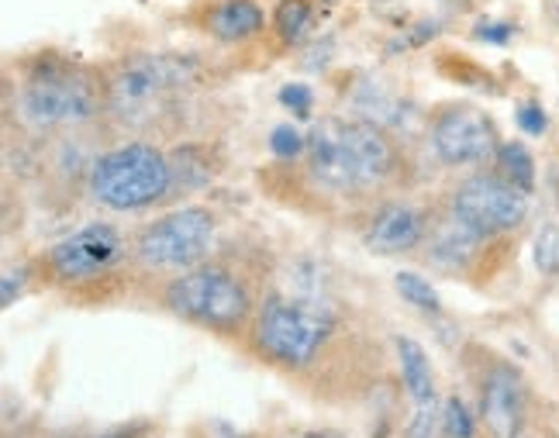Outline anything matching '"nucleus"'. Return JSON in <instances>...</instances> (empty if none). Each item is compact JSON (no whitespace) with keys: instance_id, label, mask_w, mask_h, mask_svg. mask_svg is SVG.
I'll use <instances>...</instances> for the list:
<instances>
[{"instance_id":"20e7f679","label":"nucleus","mask_w":559,"mask_h":438,"mask_svg":"<svg viewBox=\"0 0 559 438\" xmlns=\"http://www.w3.org/2000/svg\"><path fill=\"white\" fill-rule=\"evenodd\" d=\"M104 118L132 135H163L174 128L183 94L201 80V62L177 52H128L100 66Z\"/></svg>"},{"instance_id":"f257e3e1","label":"nucleus","mask_w":559,"mask_h":438,"mask_svg":"<svg viewBox=\"0 0 559 438\" xmlns=\"http://www.w3.org/2000/svg\"><path fill=\"white\" fill-rule=\"evenodd\" d=\"M300 169L332 201H370L404 184L407 159L391 128L370 118L332 115L311 125Z\"/></svg>"},{"instance_id":"c85d7f7f","label":"nucleus","mask_w":559,"mask_h":438,"mask_svg":"<svg viewBox=\"0 0 559 438\" xmlns=\"http://www.w3.org/2000/svg\"><path fill=\"white\" fill-rule=\"evenodd\" d=\"M314 4H335V0H314Z\"/></svg>"},{"instance_id":"f03ea898","label":"nucleus","mask_w":559,"mask_h":438,"mask_svg":"<svg viewBox=\"0 0 559 438\" xmlns=\"http://www.w3.org/2000/svg\"><path fill=\"white\" fill-rule=\"evenodd\" d=\"M349 318L332 297L276 291L260 300L246 348L270 369H280L294 380H308L311 374H321V366L335 374L332 359L342 353V345H349Z\"/></svg>"},{"instance_id":"6ab92c4d","label":"nucleus","mask_w":559,"mask_h":438,"mask_svg":"<svg viewBox=\"0 0 559 438\" xmlns=\"http://www.w3.org/2000/svg\"><path fill=\"white\" fill-rule=\"evenodd\" d=\"M394 287L397 294L412 304V308H418L421 315H442V297L439 291L432 287V280H425L421 273H412V270H401L394 276Z\"/></svg>"},{"instance_id":"a878e982","label":"nucleus","mask_w":559,"mask_h":438,"mask_svg":"<svg viewBox=\"0 0 559 438\" xmlns=\"http://www.w3.org/2000/svg\"><path fill=\"white\" fill-rule=\"evenodd\" d=\"M280 104L287 107V111H294L297 118H311V111H314V91L311 86H305V83H287L284 91H280Z\"/></svg>"},{"instance_id":"c756f323","label":"nucleus","mask_w":559,"mask_h":438,"mask_svg":"<svg viewBox=\"0 0 559 438\" xmlns=\"http://www.w3.org/2000/svg\"><path fill=\"white\" fill-rule=\"evenodd\" d=\"M522 438H525V435H522Z\"/></svg>"},{"instance_id":"f8f14e48","label":"nucleus","mask_w":559,"mask_h":438,"mask_svg":"<svg viewBox=\"0 0 559 438\" xmlns=\"http://www.w3.org/2000/svg\"><path fill=\"white\" fill-rule=\"evenodd\" d=\"M432 214L436 208H421L415 201H404V197H383L362 225V246L383 259L418 256L428 228H432Z\"/></svg>"},{"instance_id":"2eb2a0df","label":"nucleus","mask_w":559,"mask_h":438,"mask_svg":"<svg viewBox=\"0 0 559 438\" xmlns=\"http://www.w3.org/2000/svg\"><path fill=\"white\" fill-rule=\"evenodd\" d=\"M394 353H397V366H401V380L407 398L415 404H432L439 401L436 390V369L432 359H428L425 345L412 335H394Z\"/></svg>"},{"instance_id":"a211bd4d","label":"nucleus","mask_w":559,"mask_h":438,"mask_svg":"<svg viewBox=\"0 0 559 438\" xmlns=\"http://www.w3.org/2000/svg\"><path fill=\"white\" fill-rule=\"evenodd\" d=\"M493 169L525 193H535V184H539V166H535V156L519 139H508L498 145V152H493Z\"/></svg>"},{"instance_id":"aec40b11","label":"nucleus","mask_w":559,"mask_h":438,"mask_svg":"<svg viewBox=\"0 0 559 438\" xmlns=\"http://www.w3.org/2000/svg\"><path fill=\"white\" fill-rule=\"evenodd\" d=\"M532 259H535V270L546 280H559V225L556 222H543L539 232H535Z\"/></svg>"},{"instance_id":"4be33fe9","label":"nucleus","mask_w":559,"mask_h":438,"mask_svg":"<svg viewBox=\"0 0 559 438\" xmlns=\"http://www.w3.org/2000/svg\"><path fill=\"white\" fill-rule=\"evenodd\" d=\"M270 149H273V156L276 159H300L305 156V149H308V135H300V131L294 125H276L270 131Z\"/></svg>"},{"instance_id":"cd10ccee","label":"nucleus","mask_w":559,"mask_h":438,"mask_svg":"<svg viewBox=\"0 0 559 438\" xmlns=\"http://www.w3.org/2000/svg\"><path fill=\"white\" fill-rule=\"evenodd\" d=\"M97 438H156V431L148 425H128V428H115V431L97 435Z\"/></svg>"},{"instance_id":"9d476101","label":"nucleus","mask_w":559,"mask_h":438,"mask_svg":"<svg viewBox=\"0 0 559 438\" xmlns=\"http://www.w3.org/2000/svg\"><path fill=\"white\" fill-rule=\"evenodd\" d=\"M501 142L498 121L473 104H442L428 121V149L449 169L493 163Z\"/></svg>"},{"instance_id":"f3484780","label":"nucleus","mask_w":559,"mask_h":438,"mask_svg":"<svg viewBox=\"0 0 559 438\" xmlns=\"http://www.w3.org/2000/svg\"><path fill=\"white\" fill-rule=\"evenodd\" d=\"M169 166H174V197L198 193L214 180V159L201 142H180L169 149Z\"/></svg>"},{"instance_id":"9b49d317","label":"nucleus","mask_w":559,"mask_h":438,"mask_svg":"<svg viewBox=\"0 0 559 438\" xmlns=\"http://www.w3.org/2000/svg\"><path fill=\"white\" fill-rule=\"evenodd\" d=\"M493 246H501V242H493V238H484L473 228H466L460 217L442 204L432 214V228H428V238L418 256L425 267H432L442 276L473 280L484 273Z\"/></svg>"},{"instance_id":"0eeeda50","label":"nucleus","mask_w":559,"mask_h":438,"mask_svg":"<svg viewBox=\"0 0 559 438\" xmlns=\"http://www.w3.org/2000/svg\"><path fill=\"white\" fill-rule=\"evenodd\" d=\"M32 267L35 280L46 283V287L87 294L118 276L121 267H135L132 238H124L121 228L111 222H91L70 232L67 238H59L49 249H41L32 259Z\"/></svg>"},{"instance_id":"7ed1b4c3","label":"nucleus","mask_w":559,"mask_h":438,"mask_svg":"<svg viewBox=\"0 0 559 438\" xmlns=\"http://www.w3.org/2000/svg\"><path fill=\"white\" fill-rule=\"evenodd\" d=\"M17 83L11 100L17 121L35 135H70L87 131L104 118V73L100 66L80 62L59 49H38L17 59Z\"/></svg>"},{"instance_id":"412c9836","label":"nucleus","mask_w":559,"mask_h":438,"mask_svg":"<svg viewBox=\"0 0 559 438\" xmlns=\"http://www.w3.org/2000/svg\"><path fill=\"white\" fill-rule=\"evenodd\" d=\"M442 428L449 438H477V418L460 398H445L442 404Z\"/></svg>"},{"instance_id":"393cba45","label":"nucleus","mask_w":559,"mask_h":438,"mask_svg":"<svg viewBox=\"0 0 559 438\" xmlns=\"http://www.w3.org/2000/svg\"><path fill=\"white\" fill-rule=\"evenodd\" d=\"M35 280V267L32 262H21V267H8L4 280H0V304L11 308V304L28 291V283Z\"/></svg>"},{"instance_id":"4468645a","label":"nucleus","mask_w":559,"mask_h":438,"mask_svg":"<svg viewBox=\"0 0 559 438\" xmlns=\"http://www.w3.org/2000/svg\"><path fill=\"white\" fill-rule=\"evenodd\" d=\"M198 28L218 46H249L266 32L260 0H207L198 11Z\"/></svg>"},{"instance_id":"1a4fd4ad","label":"nucleus","mask_w":559,"mask_h":438,"mask_svg":"<svg viewBox=\"0 0 559 438\" xmlns=\"http://www.w3.org/2000/svg\"><path fill=\"white\" fill-rule=\"evenodd\" d=\"M445 208L477 235L504 242L528 222L532 193L504 180L498 169H477L445 193Z\"/></svg>"},{"instance_id":"6e6552de","label":"nucleus","mask_w":559,"mask_h":438,"mask_svg":"<svg viewBox=\"0 0 559 438\" xmlns=\"http://www.w3.org/2000/svg\"><path fill=\"white\" fill-rule=\"evenodd\" d=\"M218 214L204 204L174 208L132 235V262L145 273H183L211 256Z\"/></svg>"},{"instance_id":"423d86ee","label":"nucleus","mask_w":559,"mask_h":438,"mask_svg":"<svg viewBox=\"0 0 559 438\" xmlns=\"http://www.w3.org/2000/svg\"><path fill=\"white\" fill-rule=\"evenodd\" d=\"M87 193L115 214H135L169 201L174 197L169 152L153 139H132L97 152Z\"/></svg>"},{"instance_id":"5701e85b","label":"nucleus","mask_w":559,"mask_h":438,"mask_svg":"<svg viewBox=\"0 0 559 438\" xmlns=\"http://www.w3.org/2000/svg\"><path fill=\"white\" fill-rule=\"evenodd\" d=\"M439 425H442V407H439V401H432V404H415L412 422L404 425V438H436Z\"/></svg>"},{"instance_id":"ddd939ff","label":"nucleus","mask_w":559,"mask_h":438,"mask_svg":"<svg viewBox=\"0 0 559 438\" xmlns=\"http://www.w3.org/2000/svg\"><path fill=\"white\" fill-rule=\"evenodd\" d=\"M477 398H480L477 418L490 438H522L525 435L528 390H525V377L519 374V366H511L508 359L484 363L480 380H477Z\"/></svg>"},{"instance_id":"bb28decb","label":"nucleus","mask_w":559,"mask_h":438,"mask_svg":"<svg viewBox=\"0 0 559 438\" xmlns=\"http://www.w3.org/2000/svg\"><path fill=\"white\" fill-rule=\"evenodd\" d=\"M519 28L511 25V21H480L477 28H473V38L477 42H487V46H511Z\"/></svg>"},{"instance_id":"b1692460","label":"nucleus","mask_w":559,"mask_h":438,"mask_svg":"<svg viewBox=\"0 0 559 438\" xmlns=\"http://www.w3.org/2000/svg\"><path fill=\"white\" fill-rule=\"evenodd\" d=\"M514 125L522 128V135L543 139L549 131V115H546V107L539 100H522L519 107H514Z\"/></svg>"},{"instance_id":"dca6fc26","label":"nucleus","mask_w":559,"mask_h":438,"mask_svg":"<svg viewBox=\"0 0 559 438\" xmlns=\"http://www.w3.org/2000/svg\"><path fill=\"white\" fill-rule=\"evenodd\" d=\"M318 25V4L314 0H276L270 11V35L284 49L305 46Z\"/></svg>"},{"instance_id":"39448f33","label":"nucleus","mask_w":559,"mask_h":438,"mask_svg":"<svg viewBox=\"0 0 559 438\" xmlns=\"http://www.w3.org/2000/svg\"><path fill=\"white\" fill-rule=\"evenodd\" d=\"M260 300L263 297L255 294L246 270L214 256L183 273H174L159 287V304L169 315L231 342H246Z\"/></svg>"}]
</instances>
